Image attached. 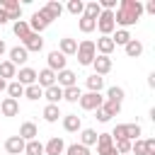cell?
I'll list each match as a JSON object with an SVG mask.
<instances>
[{
  "label": "cell",
  "instance_id": "6da1fadb",
  "mask_svg": "<svg viewBox=\"0 0 155 155\" xmlns=\"http://www.w3.org/2000/svg\"><path fill=\"white\" fill-rule=\"evenodd\" d=\"M75 56H78L80 65H92V61H94V56H97L94 41H90V39L80 41V44H78V51H75Z\"/></svg>",
  "mask_w": 155,
  "mask_h": 155
},
{
  "label": "cell",
  "instance_id": "7a4b0ae2",
  "mask_svg": "<svg viewBox=\"0 0 155 155\" xmlns=\"http://www.w3.org/2000/svg\"><path fill=\"white\" fill-rule=\"evenodd\" d=\"M97 29H99V34H102V36H111V34H114V29H116V24H114V12L102 10V15L97 17Z\"/></svg>",
  "mask_w": 155,
  "mask_h": 155
},
{
  "label": "cell",
  "instance_id": "3957f363",
  "mask_svg": "<svg viewBox=\"0 0 155 155\" xmlns=\"http://www.w3.org/2000/svg\"><path fill=\"white\" fill-rule=\"evenodd\" d=\"M51 22H53V19H51V17L44 12V7H41V10H36V12L31 15V19H29V29H31L34 34H41Z\"/></svg>",
  "mask_w": 155,
  "mask_h": 155
},
{
  "label": "cell",
  "instance_id": "277c9868",
  "mask_svg": "<svg viewBox=\"0 0 155 155\" xmlns=\"http://www.w3.org/2000/svg\"><path fill=\"white\" fill-rule=\"evenodd\" d=\"M102 104H104V97H102L99 92H87V94L80 97V107H82L85 111H94V109H99Z\"/></svg>",
  "mask_w": 155,
  "mask_h": 155
},
{
  "label": "cell",
  "instance_id": "5b68a950",
  "mask_svg": "<svg viewBox=\"0 0 155 155\" xmlns=\"http://www.w3.org/2000/svg\"><path fill=\"white\" fill-rule=\"evenodd\" d=\"M22 46H24L27 53H31V51L39 53V51L44 48V39H41V34H34V31H31L27 39H22Z\"/></svg>",
  "mask_w": 155,
  "mask_h": 155
},
{
  "label": "cell",
  "instance_id": "8992f818",
  "mask_svg": "<svg viewBox=\"0 0 155 155\" xmlns=\"http://www.w3.org/2000/svg\"><path fill=\"white\" fill-rule=\"evenodd\" d=\"M46 61H48V65H46L48 70H53V73H61V70H65V61H68V58H65L61 51H51Z\"/></svg>",
  "mask_w": 155,
  "mask_h": 155
},
{
  "label": "cell",
  "instance_id": "52a82bcc",
  "mask_svg": "<svg viewBox=\"0 0 155 155\" xmlns=\"http://www.w3.org/2000/svg\"><path fill=\"white\" fill-rule=\"evenodd\" d=\"M65 153V140L61 136H53L46 145H44V155H63Z\"/></svg>",
  "mask_w": 155,
  "mask_h": 155
},
{
  "label": "cell",
  "instance_id": "ba28073f",
  "mask_svg": "<svg viewBox=\"0 0 155 155\" xmlns=\"http://www.w3.org/2000/svg\"><path fill=\"white\" fill-rule=\"evenodd\" d=\"M92 68H94V75L104 78V75L111 70V58H109V56H94V61H92Z\"/></svg>",
  "mask_w": 155,
  "mask_h": 155
},
{
  "label": "cell",
  "instance_id": "9c48e42d",
  "mask_svg": "<svg viewBox=\"0 0 155 155\" xmlns=\"http://www.w3.org/2000/svg\"><path fill=\"white\" fill-rule=\"evenodd\" d=\"M36 85H39L41 90L53 87V85H56V73H53V70H48V68L39 70V73H36Z\"/></svg>",
  "mask_w": 155,
  "mask_h": 155
},
{
  "label": "cell",
  "instance_id": "30bf717a",
  "mask_svg": "<svg viewBox=\"0 0 155 155\" xmlns=\"http://www.w3.org/2000/svg\"><path fill=\"white\" fill-rule=\"evenodd\" d=\"M78 75L73 73V70H61V73H56V85L61 87V90H65V87H73V85H78V80H75Z\"/></svg>",
  "mask_w": 155,
  "mask_h": 155
},
{
  "label": "cell",
  "instance_id": "8fae6325",
  "mask_svg": "<svg viewBox=\"0 0 155 155\" xmlns=\"http://www.w3.org/2000/svg\"><path fill=\"white\" fill-rule=\"evenodd\" d=\"M15 78H17V82H19L22 87H29V85L36 82V70H34V68H19Z\"/></svg>",
  "mask_w": 155,
  "mask_h": 155
},
{
  "label": "cell",
  "instance_id": "7c38bea8",
  "mask_svg": "<svg viewBox=\"0 0 155 155\" xmlns=\"http://www.w3.org/2000/svg\"><path fill=\"white\" fill-rule=\"evenodd\" d=\"M94 48H97V56H111V51H114L116 46H114L111 36H99V39L94 41Z\"/></svg>",
  "mask_w": 155,
  "mask_h": 155
},
{
  "label": "cell",
  "instance_id": "4fadbf2b",
  "mask_svg": "<svg viewBox=\"0 0 155 155\" xmlns=\"http://www.w3.org/2000/svg\"><path fill=\"white\" fill-rule=\"evenodd\" d=\"M7 61L17 68V65H22V63H27V61H29V53L24 51V46H12V48H10V58H7Z\"/></svg>",
  "mask_w": 155,
  "mask_h": 155
},
{
  "label": "cell",
  "instance_id": "5bb4252c",
  "mask_svg": "<svg viewBox=\"0 0 155 155\" xmlns=\"http://www.w3.org/2000/svg\"><path fill=\"white\" fill-rule=\"evenodd\" d=\"M17 136L27 143V140H34V138L39 136V128H36V124H34V121H24V124L19 126V133H17Z\"/></svg>",
  "mask_w": 155,
  "mask_h": 155
},
{
  "label": "cell",
  "instance_id": "9a60e30c",
  "mask_svg": "<svg viewBox=\"0 0 155 155\" xmlns=\"http://www.w3.org/2000/svg\"><path fill=\"white\" fill-rule=\"evenodd\" d=\"M0 111H2V116H17L19 114V102L12 99V97H5L0 102Z\"/></svg>",
  "mask_w": 155,
  "mask_h": 155
},
{
  "label": "cell",
  "instance_id": "2e32d148",
  "mask_svg": "<svg viewBox=\"0 0 155 155\" xmlns=\"http://www.w3.org/2000/svg\"><path fill=\"white\" fill-rule=\"evenodd\" d=\"M63 128H65L68 133H78V131L82 128L80 116H78V114H65V116H63Z\"/></svg>",
  "mask_w": 155,
  "mask_h": 155
},
{
  "label": "cell",
  "instance_id": "e0dca14e",
  "mask_svg": "<svg viewBox=\"0 0 155 155\" xmlns=\"http://www.w3.org/2000/svg\"><path fill=\"white\" fill-rule=\"evenodd\" d=\"M5 150H7L10 155H19V153H24V140H22L19 136H10V138L5 140Z\"/></svg>",
  "mask_w": 155,
  "mask_h": 155
},
{
  "label": "cell",
  "instance_id": "ac0fdd59",
  "mask_svg": "<svg viewBox=\"0 0 155 155\" xmlns=\"http://www.w3.org/2000/svg\"><path fill=\"white\" fill-rule=\"evenodd\" d=\"M58 51H61L63 56H75V51H78V41L70 39V36H63V39L58 41Z\"/></svg>",
  "mask_w": 155,
  "mask_h": 155
},
{
  "label": "cell",
  "instance_id": "d6986e66",
  "mask_svg": "<svg viewBox=\"0 0 155 155\" xmlns=\"http://www.w3.org/2000/svg\"><path fill=\"white\" fill-rule=\"evenodd\" d=\"M94 145H97V155H104V153H107V150L114 145V138H111V133H99Z\"/></svg>",
  "mask_w": 155,
  "mask_h": 155
},
{
  "label": "cell",
  "instance_id": "ffe728a7",
  "mask_svg": "<svg viewBox=\"0 0 155 155\" xmlns=\"http://www.w3.org/2000/svg\"><path fill=\"white\" fill-rule=\"evenodd\" d=\"M61 116H63V114H61V107H58V104H46V107H44V121L56 124Z\"/></svg>",
  "mask_w": 155,
  "mask_h": 155
},
{
  "label": "cell",
  "instance_id": "44dd1931",
  "mask_svg": "<svg viewBox=\"0 0 155 155\" xmlns=\"http://www.w3.org/2000/svg\"><path fill=\"white\" fill-rule=\"evenodd\" d=\"M97 131L94 128H80V145H85V148H90V145H94L97 143Z\"/></svg>",
  "mask_w": 155,
  "mask_h": 155
},
{
  "label": "cell",
  "instance_id": "7402d4cb",
  "mask_svg": "<svg viewBox=\"0 0 155 155\" xmlns=\"http://www.w3.org/2000/svg\"><path fill=\"white\" fill-rule=\"evenodd\" d=\"M44 12H46L51 19H58V17L63 15V5H61L58 0H48V2H46V7H44Z\"/></svg>",
  "mask_w": 155,
  "mask_h": 155
},
{
  "label": "cell",
  "instance_id": "603a6c76",
  "mask_svg": "<svg viewBox=\"0 0 155 155\" xmlns=\"http://www.w3.org/2000/svg\"><path fill=\"white\" fill-rule=\"evenodd\" d=\"M124 51H126V56H128V58H138V56L143 53V44H140L138 39H131V41L124 46Z\"/></svg>",
  "mask_w": 155,
  "mask_h": 155
},
{
  "label": "cell",
  "instance_id": "cb8c5ba5",
  "mask_svg": "<svg viewBox=\"0 0 155 155\" xmlns=\"http://www.w3.org/2000/svg\"><path fill=\"white\" fill-rule=\"evenodd\" d=\"M111 41H114V46H126V44L131 41V34H128V29H114V34H111Z\"/></svg>",
  "mask_w": 155,
  "mask_h": 155
},
{
  "label": "cell",
  "instance_id": "d4e9b609",
  "mask_svg": "<svg viewBox=\"0 0 155 155\" xmlns=\"http://www.w3.org/2000/svg\"><path fill=\"white\" fill-rule=\"evenodd\" d=\"M44 97L48 99V104H58V102L63 99V90H61L58 85H53V87H48V90H44Z\"/></svg>",
  "mask_w": 155,
  "mask_h": 155
},
{
  "label": "cell",
  "instance_id": "484cf974",
  "mask_svg": "<svg viewBox=\"0 0 155 155\" xmlns=\"http://www.w3.org/2000/svg\"><path fill=\"white\" fill-rule=\"evenodd\" d=\"M17 75V68L10 63V61H0V80H10V78H15Z\"/></svg>",
  "mask_w": 155,
  "mask_h": 155
},
{
  "label": "cell",
  "instance_id": "4316f807",
  "mask_svg": "<svg viewBox=\"0 0 155 155\" xmlns=\"http://www.w3.org/2000/svg\"><path fill=\"white\" fill-rule=\"evenodd\" d=\"M24 155H44V145H41V140H39V138L27 140V143H24Z\"/></svg>",
  "mask_w": 155,
  "mask_h": 155
},
{
  "label": "cell",
  "instance_id": "83f0119b",
  "mask_svg": "<svg viewBox=\"0 0 155 155\" xmlns=\"http://www.w3.org/2000/svg\"><path fill=\"white\" fill-rule=\"evenodd\" d=\"M85 17H90V19H97L99 15H102V7H99V2L97 0H90V2H85V12H82Z\"/></svg>",
  "mask_w": 155,
  "mask_h": 155
},
{
  "label": "cell",
  "instance_id": "f1b7e54d",
  "mask_svg": "<svg viewBox=\"0 0 155 155\" xmlns=\"http://www.w3.org/2000/svg\"><path fill=\"white\" fill-rule=\"evenodd\" d=\"M12 31H15V36H19V39H27V36L31 34V29H29V22H24V19L15 22V24H12Z\"/></svg>",
  "mask_w": 155,
  "mask_h": 155
},
{
  "label": "cell",
  "instance_id": "f546056e",
  "mask_svg": "<svg viewBox=\"0 0 155 155\" xmlns=\"http://www.w3.org/2000/svg\"><path fill=\"white\" fill-rule=\"evenodd\" d=\"M80 97H82V92H80V87H78V85H73V87H65V90H63V99H65V102H70V104L80 102Z\"/></svg>",
  "mask_w": 155,
  "mask_h": 155
},
{
  "label": "cell",
  "instance_id": "4dcf8cb0",
  "mask_svg": "<svg viewBox=\"0 0 155 155\" xmlns=\"http://www.w3.org/2000/svg\"><path fill=\"white\" fill-rule=\"evenodd\" d=\"M78 27H80V31H82V34H90V31H94V29H97V19H90V17H85V15H82V17L78 19Z\"/></svg>",
  "mask_w": 155,
  "mask_h": 155
},
{
  "label": "cell",
  "instance_id": "1f68e13d",
  "mask_svg": "<svg viewBox=\"0 0 155 155\" xmlns=\"http://www.w3.org/2000/svg\"><path fill=\"white\" fill-rule=\"evenodd\" d=\"M124 97H126L124 87H116V85H114V87H109V90H107V97H104V99H109V102H119V104H121V102H124Z\"/></svg>",
  "mask_w": 155,
  "mask_h": 155
},
{
  "label": "cell",
  "instance_id": "d6a6232c",
  "mask_svg": "<svg viewBox=\"0 0 155 155\" xmlns=\"http://www.w3.org/2000/svg\"><path fill=\"white\" fill-rule=\"evenodd\" d=\"M24 97H27V99H31V102H36V99H41V97H44V90L34 82V85L24 87Z\"/></svg>",
  "mask_w": 155,
  "mask_h": 155
},
{
  "label": "cell",
  "instance_id": "836d02e7",
  "mask_svg": "<svg viewBox=\"0 0 155 155\" xmlns=\"http://www.w3.org/2000/svg\"><path fill=\"white\" fill-rule=\"evenodd\" d=\"M102 87H104V78H99V75L92 73V75L87 78V90H90V92H99Z\"/></svg>",
  "mask_w": 155,
  "mask_h": 155
},
{
  "label": "cell",
  "instance_id": "e575fe53",
  "mask_svg": "<svg viewBox=\"0 0 155 155\" xmlns=\"http://www.w3.org/2000/svg\"><path fill=\"white\" fill-rule=\"evenodd\" d=\"M5 90H7V94H10L12 99H17V97H24V87H22V85H19L17 80L7 82V87H5Z\"/></svg>",
  "mask_w": 155,
  "mask_h": 155
},
{
  "label": "cell",
  "instance_id": "d590c367",
  "mask_svg": "<svg viewBox=\"0 0 155 155\" xmlns=\"http://www.w3.org/2000/svg\"><path fill=\"white\" fill-rule=\"evenodd\" d=\"M68 12L75 15V17H82V12H85V2H82V0H68Z\"/></svg>",
  "mask_w": 155,
  "mask_h": 155
},
{
  "label": "cell",
  "instance_id": "8d00e7d4",
  "mask_svg": "<svg viewBox=\"0 0 155 155\" xmlns=\"http://www.w3.org/2000/svg\"><path fill=\"white\" fill-rule=\"evenodd\" d=\"M140 138V126L138 124H126V140H138Z\"/></svg>",
  "mask_w": 155,
  "mask_h": 155
},
{
  "label": "cell",
  "instance_id": "74e56055",
  "mask_svg": "<svg viewBox=\"0 0 155 155\" xmlns=\"http://www.w3.org/2000/svg\"><path fill=\"white\" fill-rule=\"evenodd\" d=\"M65 155H90V148H85L80 143H73V145H65Z\"/></svg>",
  "mask_w": 155,
  "mask_h": 155
},
{
  "label": "cell",
  "instance_id": "f35d334b",
  "mask_svg": "<svg viewBox=\"0 0 155 155\" xmlns=\"http://www.w3.org/2000/svg\"><path fill=\"white\" fill-rule=\"evenodd\" d=\"M102 109H104V111L109 114V119H111V116H116V114L121 111V104H119V102H109V99H104Z\"/></svg>",
  "mask_w": 155,
  "mask_h": 155
},
{
  "label": "cell",
  "instance_id": "ab89813d",
  "mask_svg": "<svg viewBox=\"0 0 155 155\" xmlns=\"http://www.w3.org/2000/svg\"><path fill=\"white\" fill-rule=\"evenodd\" d=\"M114 148H116V153H119V155H126V153H131V140H126V138L114 140Z\"/></svg>",
  "mask_w": 155,
  "mask_h": 155
},
{
  "label": "cell",
  "instance_id": "60d3db41",
  "mask_svg": "<svg viewBox=\"0 0 155 155\" xmlns=\"http://www.w3.org/2000/svg\"><path fill=\"white\" fill-rule=\"evenodd\" d=\"M111 138H114V140H121V138H126V124H116V128L111 131Z\"/></svg>",
  "mask_w": 155,
  "mask_h": 155
},
{
  "label": "cell",
  "instance_id": "b9f144b4",
  "mask_svg": "<svg viewBox=\"0 0 155 155\" xmlns=\"http://www.w3.org/2000/svg\"><path fill=\"white\" fill-rule=\"evenodd\" d=\"M131 153H136V155H145V140H133L131 143Z\"/></svg>",
  "mask_w": 155,
  "mask_h": 155
},
{
  "label": "cell",
  "instance_id": "7bdbcfd3",
  "mask_svg": "<svg viewBox=\"0 0 155 155\" xmlns=\"http://www.w3.org/2000/svg\"><path fill=\"white\" fill-rule=\"evenodd\" d=\"M94 119H97L99 124H107V121H109V114H107V111L99 107V109H94Z\"/></svg>",
  "mask_w": 155,
  "mask_h": 155
},
{
  "label": "cell",
  "instance_id": "ee69618b",
  "mask_svg": "<svg viewBox=\"0 0 155 155\" xmlns=\"http://www.w3.org/2000/svg\"><path fill=\"white\" fill-rule=\"evenodd\" d=\"M7 22H10V19H7V12H5V10H0V27H2V24H7Z\"/></svg>",
  "mask_w": 155,
  "mask_h": 155
},
{
  "label": "cell",
  "instance_id": "f6af8a7d",
  "mask_svg": "<svg viewBox=\"0 0 155 155\" xmlns=\"http://www.w3.org/2000/svg\"><path fill=\"white\" fill-rule=\"evenodd\" d=\"M148 85H150V87H155V73H150V75H148Z\"/></svg>",
  "mask_w": 155,
  "mask_h": 155
},
{
  "label": "cell",
  "instance_id": "bcb514c9",
  "mask_svg": "<svg viewBox=\"0 0 155 155\" xmlns=\"http://www.w3.org/2000/svg\"><path fill=\"white\" fill-rule=\"evenodd\" d=\"M5 51H7V46H5V41H2V39H0V56H2V53H5Z\"/></svg>",
  "mask_w": 155,
  "mask_h": 155
},
{
  "label": "cell",
  "instance_id": "7dc6e473",
  "mask_svg": "<svg viewBox=\"0 0 155 155\" xmlns=\"http://www.w3.org/2000/svg\"><path fill=\"white\" fill-rule=\"evenodd\" d=\"M5 87H7V82H5V80H0V92H2Z\"/></svg>",
  "mask_w": 155,
  "mask_h": 155
}]
</instances>
